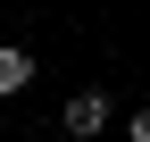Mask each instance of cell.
I'll return each instance as SVG.
<instances>
[{"label": "cell", "instance_id": "1", "mask_svg": "<svg viewBox=\"0 0 150 142\" xmlns=\"http://www.w3.org/2000/svg\"><path fill=\"white\" fill-rule=\"evenodd\" d=\"M59 126H67L75 142H92V134H100V126H108V92H75V100H67V109H59Z\"/></svg>", "mask_w": 150, "mask_h": 142}, {"label": "cell", "instance_id": "2", "mask_svg": "<svg viewBox=\"0 0 150 142\" xmlns=\"http://www.w3.org/2000/svg\"><path fill=\"white\" fill-rule=\"evenodd\" d=\"M25 84H33V50L0 42V100H8V92H25Z\"/></svg>", "mask_w": 150, "mask_h": 142}, {"label": "cell", "instance_id": "3", "mask_svg": "<svg viewBox=\"0 0 150 142\" xmlns=\"http://www.w3.org/2000/svg\"><path fill=\"white\" fill-rule=\"evenodd\" d=\"M125 134H134V142H150V100H142L134 117H125Z\"/></svg>", "mask_w": 150, "mask_h": 142}]
</instances>
